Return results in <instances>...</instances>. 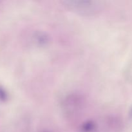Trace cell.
<instances>
[{"instance_id":"obj_1","label":"cell","mask_w":132,"mask_h":132,"mask_svg":"<svg viewBox=\"0 0 132 132\" xmlns=\"http://www.w3.org/2000/svg\"><path fill=\"white\" fill-rule=\"evenodd\" d=\"M69 3L70 4L67 6H70L72 9L77 10V12H81L82 14H94L97 12V10H99V5H98V3H95L94 2L72 1Z\"/></svg>"}]
</instances>
